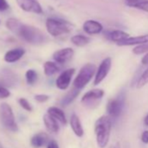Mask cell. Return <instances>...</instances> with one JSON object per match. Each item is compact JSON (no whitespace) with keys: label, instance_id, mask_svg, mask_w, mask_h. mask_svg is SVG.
<instances>
[{"label":"cell","instance_id":"1","mask_svg":"<svg viewBox=\"0 0 148 148\" xmlns=\"http://www.w3.org/2000/svg\"><path fill=\"white\" fill-rule=\"evenodd\" d=\"M6 27L27 43L39 45L47 41L45 34L38 28L21 23L14 18H10L6 21Z\"/></svg>","mask_w":148,"mask_h":148},{"label":"cell","instance_id":"2","mask_svg":"<svg viewBox=\"0 0 148 148\" xmlns=\"http://www.w3.org/2000/svg\"><path fill=\"white\" fill-rule=\"evenodd\" d=\"M109 115H104L99 118L94 125L97 145L99 148H105L110 140L112 121Z\"/></svg>","mask_w":148,"mask_h":148},{"label":"cell","instance_id":"3","mask_svg":"<svg viewBox=\"0 0 148 148\" xmlns=\"http://www.w3.org/2000/svg\"><path fill=\"white\" fill-rule=\"evenodd\" d=\"M97 71V67L94 64L87 63L81 67L78 75L73 80V87L82 90L86 85L90 83L92 78H94Z\"/></svg>","mask_w":148,"mask_h":148},{"label":"cell","instance_id":"4","mask_svg":"<svg viewBox=\"0 0 148 148\" xmlns=\"http://www.w3.org/2000/svg\"><path fill=\"white\" fill-rule=\"evenodd\" d=\"M45 26L48 33L54 38L67 34L71 31V25L68 22L53 18H47Z\"/></svg>","mask_w":148,"mask_h":148},{"label":"cell","instance_id":"5","mask_svg":"<svg viewBox=\"0 0 148 148\" xmlns=\"http://www.w3.org/2000/svg\"><path fill=\"white\" fill-rule=\"evenodd\" d=\"M0 123L11 132H17L18 130L13 111L7 103L0 105Z\"/></svg>","mask_w":148,"mask_h":148},{"label":"cell","instance_id":"6","mask_svg":"<svg viewBox=\"0 0 148 148\" xmlns=\"http://www.w3.org/2000/svg\"><path fill=\"white\" fill-rule=\"evenodd\" d=\"M125 101V97L124 92H121L120 94H119L117 98L110 99L106 106L107 114L112 119L119 118L124 110Z\"/></svg>","mask_w":148,"mask_h":148},{"label":"cell","instance_id":"7","mask_svg":"<svg viewBox=\"0 0 148 148\" xmlns=\"http://www.w3.org/2000/svg\"><path fill=\"white\" fill-rule=\"evenodd\" d=\"M105 92L102 89H92L87 92H86L82 99L81 102L90 108H92L93 106H97V105L99 103V101L101 100V99L104 97Z\"/></svg>","mask_w":148,"mask_h":148},{"label":"cell","instance_id":"8","mask_svg":"<svg viewBox=\"0 0 148 148\" xmlns=\"http://www.w3.org/2000/svg\"><path fill=\"white\" fill-rule=\"evenodd\" d=\"M111 68H112V58L110 57H107L102 60V62L99 64V67L97 68L94 76V80H93L94 86L99 85L107 77Z\"/></svg>","mask_w":148,"mask_h":148},{"label":"cell","instance_id":"9","mask_svg":"<svg viewBox=\"0 0 148 148\" xmlns=\"http://www.w3.org/2000/svg\"><path fill=\"white\" fill-rule=\"evenodd\" d=\"M75 71L76 70L74 68H69V69L63 71L56 79L57 88L62 91L68 89L71 85V79L74 74H75Z\"/></svg>","mask_w":148,"mask_h":148},{"label":"cell","instance_id":"10","mask_svg":"<svg viewBox=\"0 0 148 148\" xmlns=\"http://www.w3.org/2000/svg\"><path fill=\"white\" fill-rule=\"evenodd\" d=\"M74 56V50L71 47H65L56 51L53 55V60L59 64H64L68 63Z\"/></svg>","mask_w":148,"mask_h":148},{"label":"cell","instance_id":"11","mask_svg":"<svg viewBox=\"0 0 148 148\" xmlns=\"http://www.w3.org/2000/svg\"><path fill=\"white\" fill-rule=\"evenodd\" d=\"M18 6L25 12L42 14L43 8L37 0H17Z\"/></svg>","mask_w":148,"mask_h":148},{"label":"cell","instance_id":"12","mask_svg":"<svg viewBox=\"0 0 148 148\" xmlns=\"http://www.w3.org/2000/svg\"><path fill=\"white\" fill-rule=\"evenodd\" d=\"M83 31L85 32V33H86L87 35L92 36V35H98L99 33H101L104 30V27L102 25V24L97 20H93V19H89L85 21V23L83 24Z\"/></svg>","mask_w":148,"mask_h":148},{"label":"cell","instance_id":"13","mask_svg":"<svg viewBox=\"0 0 148 148\" xmlns=\"http://www.w3.org/2000/svg\"><path fill=\"white\" fill-rule=\"evenodd\" d=\"M147 42H148V34H145V35H140L135 37H129L126 39L118 43L117 45L119 46H132V45H138Z\"/></svg>","mask_w":148,"mask_h":148},{"label":"cell","instance_id":"14","mask_svg":"<svg viewBox=\"0 0 148 148\" xmlns=\"http://www.w3.org/2000/svg\"><path fill=\"white\" fill-rule=\"evenodd\" d=\"M70 125L71 127L72 132H74L77 137H83L84 135V129L81 124V121L79 118V116L75 113H72L70 119Z\"/></svg>","mask_w":148,"mask_h":148},{"label":"cell","instance_id":"15","mask_svg":"<svg viewBox=\"0 0 148 148\" xmlns=\"http://www.w3.org/2000/svg\"><path fill=\"white\" fill-rule=\"evenodd\" d=\"M105 36L111 41L115 42V43H119L127 38L130 37V35L121 30H113V31H108L105 33Z\"/></svg>","mask_w":148,"mask_h":148},{"label":"cell","instance_id":"16","mask_svg":"<svg viewBox=\"0 0 148 148\" xmlns=\"http://www.w3.org/2000/svg\"><path fill=\"white\" fill-rule=\"evenodd\" d=\"M43 120H44V124L46 127V129L52 133H58L59 131V125H58V121L53 118L51 115H50L49 113H45L43 117Z\"/></svg>","mask_w":148,"mask_h":148},{"label":"cell","instance_id":"17","mask_svg":"<svg viewBox=\"0 0 148 148\" xmlns=\"http://www.w3.org/2000/svg\"><path fill=\"white\" fill-rule=\"evenodd\" d=\"M25 53V51L23 48H15L8 51L5 55V61L7 63H14L19 60Z\"/></svg>","mask_w":148,"mask_h":148},{"label":"cell","instance_id":"18","mask_svg":"<svg viewBox=\"0 0 148 148\" xmlns=\"http://www.w3.org/2000/svg\"><path fill=\"white\" fill-rule=\"evenodd\" d=\"M49 142V136L45 132H38L33 135L31 138V145L35 148H39L44 146Z\"/></svg>","mask_w":148,"mask_h":148},{"label":"cell","instance_id":"19","mask_svg":"<svg viewBox=\"0 0 148 148\" xmlns=\"http://www.w3.org/2000/svg\"><path fill=\"white\" fill-rule=\"evenodd\" d=\"M47 113L51 115L53 118H55L58 122H60L62 125H66L67 119L65 117V114L63 110H61L58 107L56 106H51L47 110Z\"/></svg>","mask_w":148,"mask_h":148},{"label":"cell","instance_id":"20","mask_svg":"<svg viewBox=\"0 0 148 148\" xmlns=\"http://www.w3.org/2000/svg\"><path fill=\"white\" fill-rule=\"evenodd\" d=\"M80 91L81 90H79V89L72 87V89L69 92H67V94L61 99V101H60L61 106H67L70 104H71L74 100H75V99L79 95Z\"/></svg>","mask_w":148,"mask_h":148},{"label":"cell","instance_id":"21","mask_svg":"<svg viewBox=\"0 0 148 148\" xmlns=\"http://www.w3.org/2000/svg\"><path fill=\"white\" fill-rule=\"evenodd\" d=\"M60 68L57 62L53 61H46L44 64V73L47 77H51L59 71Z\"/></svg>","mask_w":148,"mask_h":148},{"label":"cell","instance_id":"22","mask_svg":"<svg viewBox=\"0 0 148 148\" xmlns=\"http://www.w3.org/2000/svg\"><path fill=\"white\" fill-rule=\"evenodd\" d=\"M71 42L77 47H84L91 42V38L88 36L77 34L71 38Z\"/></svg>","mask_w":148,"mask_h":148},{"label":"cell","instance_id":"23","mask_svg":"<svg viewBox=\"0 0 148 148\" xmlns=\"http://www.w3.org/2000/svg\"><path fill=\"white\" fill-rule=\"evenodd\" d=\"M148 84V68L145 70L141 75L138 78V80L136 82V87L138 89H140L144 86H145Z\"/></svg>","mask_w":148,"mask_h":148},{"label":"cell","instance_id":"24","mask_svg":"<svg viewBox=\"0 0 148 148\" xmlns=\"http://www.w3.org/2000/svg\"><path fill=\"white\" fill-rule=\"evenodd\" d=\"M25 79L28 85L33 86L38 80V73L35 70L30 69L25 72Z\"/></svg>","mask_w":148,"mask_h":148},{"label":"cell","instance_id":"25","mask_svg":"<svg viewBox=\"0 0 148 148\" xmlns=\"http://www.w3.org/2000/svg\"><path fill=\"white\" fill-rule=\"evenodd\" d=\"M148 52V42L135 45L132 49V53L135 55H142Z\"/></svg>","mask_w":148,"mask_h":148},{"label":"cell","instance_id":"26","mask_svg":"<svg viewBox=\"0 0 148 148\" xmlns=\"http://www.w3.org/2000/svg\"><path fill=\"white\" fill-rule=\"evenodd\" d=\"M132 8L145 12L148 13V0H142V1L138 2V4L134 5Z\"/></svg>","mask_w":148,"mask_h":148},{"label":"cell","instance_id":"27","mask_svg":"<svg viewBox=\"0 0 148 148\" xmlns=\"http://www.w3.org/2000/svg\"><path fill=\"white\" fill-rule=\"evenodd\" d=\"M18 103L19 105L21 106V107L23 109H25V111L27 112H32V107L31 106V104L29 103V101L26 99H24V98H20L18 99Z\"/></svg>","mask_w":148,"mask_h":148},{"label":"cell","instance_id":"28","mask_svg":"<svg viewBox=\"0 0 148 148\" xmlns=\"http://www.w3.org/2000/svg\"><path fill=\"white\" fill-rule=\"evenodd\" d=\"M34 99L38 103H45L49 100L50 97L46 94H37V95H35Z\"/></svg>","mask_w":148,"mask_h":148},{"label":"cell","instance_id":"29","mask_svg":"<svg viewBox=\"0 0 148 148\" xmlns=\"http://www.w3.org/2000/svg\"><path fill=\"white\" fill-rule=\"evenodd\" d=\"M10 95H11V92H9L8 89L3 86H0V99H6L10 97Z\"/></svg>","mask_w":148,"mask_h":148},{"label":"cell","instance_id":"30","mask_svg":"<svg viewBox=\"0 0 148 148\" xmlns=\"http://www.w3.org/2000/svg\"><path fill=\"white\" fill-rule=\"evenodd\" d=\"M9 9V5L6 0H0V12H4Z\"/></svg>","mask_w":148,"mask_h":148},{"label":"cell","instance_id":"31","mask_svg":"<svg viewBox=\"0 0 148 148\" xmlns=\"http://www.w3.org/2000/svg\"><path fill=\"white\" fill-rule=\"evenodd\" d=\"M141 141L144 144H148V130L144 131L141 134Z\"/></svg>","mask_w":148,"mask_h":148},{"label":"cell","instance_id":"32","mask_svg":"<svg viewBox=\"0 0 148 148\" xmlns=\"http://www.w3.org/2000/svg\"><path fill=\"white\" fill-rule=\"evenodd\" d=\"M47 148H59L58 146V144L56 140L54 139H51L48 142L47 144Z\"/></svg>","mask_w":148,"mask_h":148},{"label":"cell","instance_id":"33","mask_svg":"<svg viewBox=\"0 0 148 148\" xmlns=\"http://www.w3.org/2000/svg\"><path fill=\"white\" fill-rule=\"evenodd\" d=\"M142 1V0H125V5L129 7H133L134 5L138 4V2Z\"/></svg>","mask_w":148,"mask_h":148},{"label":"cell","instance_id":"34","mask_svg":"<svg viewBox=\"0 0 148 148\" xmlns=\"http://www.w3.org/2000/svg\"><path fill=\"white\" fill-rule=\"evenodd\" d=\"M141 63L144 65H148V52L145 54V56L141 58Z\"/></svg>","mask_w":148,"mask_h":148},{"label":"cell","instance_id":"35","mask_svg":"<svg viewBox=\"0 0 148 148\" xmlns=\"http://www.w3.org/2000/svg\"><path fill=\"white\" fill-rule=\"evenodd\" d=\"M144 123H145V125L146 126H148V114L145 117V119H144Z\"/></svg>","mask_w":148,"mask_h":148},{"label":"cell","instance_id":"36","mask_svg":"<svg viewBox=\"0 0 148 148\" xmlns=\"http://www.w3.org/2000/svg\"><path fill=\"white\" fill-rule=\"evenodd\" d=\"M113 148H120V145H119V143H117V144L113 146Z\"/></svg>","mask_w":148,"mask_h":148},{"label":"cell","instance_id":"37","mask_svg":"<svg viewBox=\"0 0 148 148\" xmlns=\"http://www.w3.org/2000/svg\"><path fill=\"white\" fill-rule=\"evenodd\" d=\"M0 148H2V146H1V145H0Z\"/></svg>","mask_w":148,"mask_h":148}]
</instances>
